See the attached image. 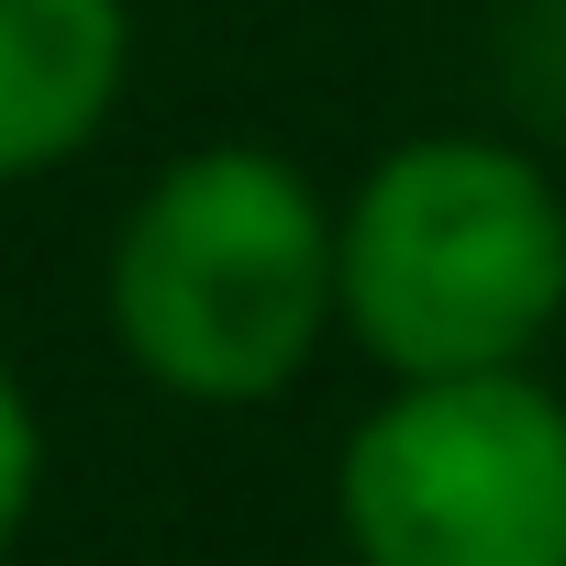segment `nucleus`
<instances>
[{
	"mask_svg": "<svg viewBox=\"0 0 566 566\" xmlns=\"http://www.w3.org/2000/svg\"><path fill=\"white\" fill-rule=\"evenodd\" d=\"M101 312L123 367L189 411L290 400L334 334V200L277 145H189L123 211Z\"/></svg>",
	"mask_w": 566,
	"mask_h": 566,
	"instance_id": "nucleus-1",
	"label": "nucleus"
},
{
	"mask_svg": "<svg viewBox=\"0 0 566 566\" xmlns=\"http://www.w3.org/2000/svg\"><path fill=\"white\" fill-rule=\"evenodd\" d=\"M566 323V189L500 134H411L334 200V334L389 378L533 367Z\"/></svg>",
	"mask_w": 566,
	"mask_h": 566,
	"instance_id": "nucleus-2",
	"label": "nucleus"
},
{
	"mask_svg": "<svg viewBox=\"0 0 566 566\" xmlns=\"http://www.w3.org/2000/svg\"><path fill=\"white\" fill-rule=\"evenodd\" d=\"M356 566H566V400L533 367L389 378L334 455Z\"/></svg>",
	"mask_w": 566,
	"mask_h": 566,
	"instance_id": "nucleus-3",
	"label": "nucleus"
},
{
	"mask_svg": "<svg viewBox=\"0 0 566 566\" xmlns=\"http://www.w3.org/2000/svg\"><path fill=\"white\" fill-rule=\"evenodd\" d=\"M134 78L123 0H0V189L101 145Z\"/></svg>",
	"mask_w": 566,
	"mask_h": 566,
	"instance_id": "nucleus-4",
	"label": "nucleus"
},
{
	"mask_svg": "<svg viewBox=\"0 0 566 566\" xmlns=\"http://www.w3.org/2000/svg\"><path fill=\"white\" fill-rule=\"evenodd\" d=\"M34 500H45V411H34V389H23V367L0 356V555L23 544V522H34Z\"/></svg>",
	"mask_w": 566,
	"mask_h": 566,
	"instance_id": "nucleus-5",
	"label": "nucleus"
}]
</instances>
